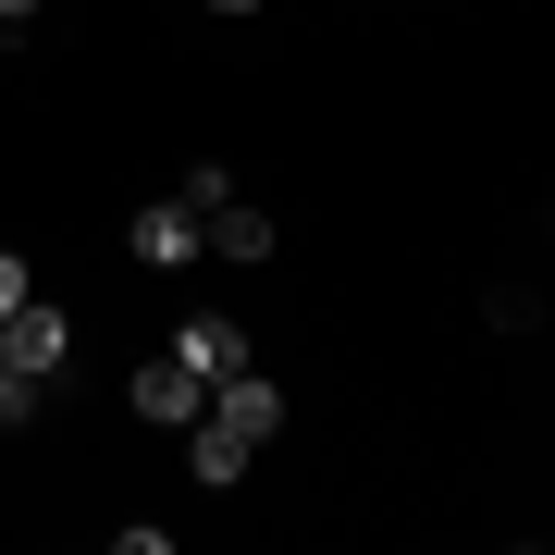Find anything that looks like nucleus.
I'll list each match as a JSON object with an SVG mask.
<instances>
[{
	"label": "nucleus",
	"mask_w": 555,
	"mask_h": 555,
	"mask_svg": "<svg viewBox=\"0 0 555 555\" xmlns=\"http://www.w3.org/2000/svg\"><path fill=\"white\" fill-rule=\"evenodd\" d=\"M210 13H235V25H247V13H259V0H210Z\"/></svg>",
	"instance_id": "11"
},
{
	"label": "nucleus",
	"mask_w": 555,
	"mask_h": 555,
	"mask_svg": "<svg viewBox=\"0 0 555 555\" xmlns=\"http://www.w3.org/2000/svg\"><path fill=\"white\" fill-rule=\"evenodd\" d=\"M198 408H210V383H198V371H185V358H173V346H160V358H149V371H137V420H173V433H185V420H198Z\"/></svg>",
	"instance_id": "5"
},
{
	"label": "nucleus",
	"mask_w": 555,
	"mask_h": 555,
	"mask_svg": "<svg viewBox=\"0 0 555 555\" xmlns=\"http://www.w3.org/2000/svg\"><path fill=\"white\" fill-rule=\"evenodd\" d=\"M198 235H210V259H272V247H284V222H272V210H247V198H222V210H198Z\"/></svg>",
	"instance_id": "7"
},
{
	"label": "nucleus",
	"mask_w": 555,
	"mask_h": 555,
	"mask_svg": "<svg viewBox=\"0 0 555 555\" xmlns=\"http://www.w3.org/2000/svg\"><path fill=\"white\" fill-rule=\"evenodd\" d=\"M247 456H259V444H247V433H222L210 408L185 420V469H198V494H222V481H247Z\"/></svg>",
	"instance_id": "6"
},
{
	"label": "nucleus",
	"mask_w": 555,
	"mask_h": 555,
	"mask_svg": "<svg viewBox=\"0 0 555 555\" xmlns=\"http://www.w3.org/2000/svg\"><path fill=\"white\" fill-rule=\"evenodd\" d=\"M124 247H137L149 272H185V259H198L210 235H198V210H185V198H149L137 222H124Z\"/></svg>",
	"instance_id": "3"
},
{
	"label": "nucleus",
	"mask_w": 555,
	"mask_h": 555,
	"mask_svg": "<svg viewBox=\"0 0 555 555\" xmlns=\"http://www.w3.org/2000/svg\"><path fill=\"white\" fill-rule=\"evenodd\" d=\"M0 358H13V371H38V383H62V358H75V321L25 297L13 321H0Z\"/></svg>",
	"instance_id": "2"
},
{
	"label": "nucleus",
	"mask_w": 555,
	"mask_h": 555,
	"mask_svg": "<svg viewBox=\"0 0 555 555\" xmlns=\"http://www.w3.org/2000/svg\"><path fill=\"white\" fill-rule=\"evenodd\" d=\"M38 13H50V0H0V25H38Z\"/></svg>",
	"instance_id": "10"
},
{
	"label": "nucleus",
	"mask_w": 555,
	"mask_h": 555,
	"mask_svg": "<svg viewBox=\"0 0 555 555\" xmlns=\"http://www.w3.org/2000/svg\"><path fill=\"white\" fill-rule=\"evenodd\" d=\"M210 420H222V433H247V444H272V433H284V383H272V371L210 383Z\"/></svg>",
	"instance_id": "4"
},
{
	"label": "nucleus",
	"mask_w": 555,
	"mask_h": 555,
	"mask_svg": "<svg viewBox=\"0 0 555 555\" xmlns=\"http://www.w3.org/2000/svg\"><path fill=\"white\" fill-rule=\"evenodd\" d=\"M50 408V383L38 371H13V358H0V433H25V420H38Z\"/></svg>",
	"instance_id": "8"
},
{
	"label": "nucleus",
	"mask_w": 555,
	"mask_h": 555,
	"mask_svg": "<svg viewBox=\"0 0 555 555\" xmlns=\"http://www.w3.org/2000/svg\"><path fill=\"white\" fill-rule=\"evenodd\" d=\"M25 297H38V272H25V259H13V247H0V321H13Z\"/></svg>",
	"instance_id": "9"
},
{
	"label": "nucleus",
	"mask_w": 555,
	"mask_h": 555,
	"mask_svg": "<svg viewBox=\"0 0 555 555\" xmlns=\"http://www.w3.org/2000/svg\"><path fill=\"white\" fill-rule=\"evenodd\" d=\"M173 358L198 383H235V371H259V346H247V321H222V309H198V321H173Z\"/></svg>",
	"instance_id": "1"
}]
</instances>
